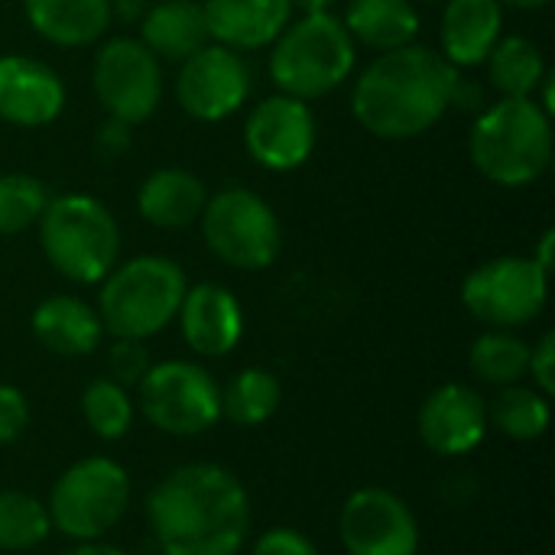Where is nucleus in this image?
<instances>
[{
	"mask_svg": "<svg viewBox=\"0 0 555 555\" xmlns=\"http://www.w3.org/2000/svg\"><path fill=\"white\" fill-rule=\"evenodd\" d=\"M33 335L52 354L85 358L101 345L104 325H101L98 309H91L85 299H78V296H49L33 312Z\"/></svg>",
	"mask_w": 555,
	"mask_h": 555,
	"instance_id": "19",
	"label": "nucleus"
},
{
	"mask_svg": "<svg viewBox=\"0 0 555 555\" xmlns=\"http://www.w3.org/2000/svg\"><path fill=\"white\" fill-rule=\"evenodd\" d=\"M550 420H553L550 397L540 393L537 387H524V384L504 387L488 406V423H494L504 436H511L517 442H533V439L546 436Z\"/></svg>",
	"mask_w": 555,
	"mask_h": 555,
	"instance_id": "27",
	"label": "nucleus"
},
{
	"mask_svg": "<svg viewBox=\"0 0 555 555\" xmlns=\"http://www.w3.org/2000/svg\"><path fill=\"white\" fill-rule=\"evenodd\" d=\"M338 533L348 555L420 553V524L410 504L387 488L354 491L341 507Z\"/></svg>",
	"mask_w": 555,
	"mask_h": 555,
	"instance_id": "12",
	"label": "nucleus"
},
{
	"mask_svg": "<svg viewBox=\"0 0 555 555\" xmlns=\"http://www.w3.org/2000/svg\"><path fill=\"white\" fill-rule=\"evenodd\" d=\"M468 153L488 182L527 189L553 163V117L533 98H501L475 120Z\"/></svg>",
	"mask_w": 555,
	"mask_h": 555,
	"instance_id": "3",
	"label": "nucleus"
},
{
	"mask_svg": "<svg viewBox=\"0 0 555 555\" xmlns=\"http://www.w3.org/2000/svg\"><path fill=\"white\" fill-rule=\"evenodd\" d=\"M189 283L179 263L166 257H133L120 267H114L101 280L98 296V315L104 332L114 338H150L163 332L185 296Z\"/></svg>",
	"mask_w": 555,
	"mask_h": 555,
	"instance_id": "5",
	"label": "nucleus"
},
{
	"mask_svg": "<svg viewBox=\"0 0 555 555\" xmlns=\"http://www.w3.org/2000/svg\"><path fill=\"white\" fill-rule=\"evenodd\" d=\"M211 39L228 49H263L289 23V0H205Z\"/></svg>",
	"mask_w": 555,
	"mask_h": 555,
	"instance_id": "18",
	"label": "nucleus"
},
{
	"mask_svg": "<svg viewBox=\"0 0 555 555\" xmlns=\"http://www.w3.org/2000/svg\"><path fill=\"white\" fill-rule=\"evenodd\" d=\"M62 555H127L124 550H114V546H107V543H98V540H91V543H78L75 550H68V553Z\"/></svg>",
	"mask_w": 555,
	"mask_h": 555,
	"instance_id": "38",
	"label": "nucleus"
},
{
	"mask_svg": "<svg viewBox=\"0 0 555 555\" xmlns=\"http://www.w3.org/2000/svg\"><path fill=\"white\" fill-rule=\"evenodd\" d=\"M52 533L49 511L26 491H0V550L26 553Z\"/></svg>",
	"mask_w": 555,
	"mask_h": 555,
	"instance_id": "29",
	"label": "nucleus"
},
{
	"mask_svg": "<svg viewBox=\"0 0 555 555\" xmlns=\"http://www.w3.org/2000/svg\"><path fill=\"white\" fill-rule=\"evenodd\" d=\"M250 555H322L315 550V543L299 533V530H289V527H276V530H267L257 543Z\"/></svg>",
	"mask_w": 555,
	"mask_h": 555,
	"instance_id": "34",
	"label": "nucleus"
},
{
	"mask_svg": "<svg viewBox=\"0 0 555 555\" xmlns=\"http://www.w3.org/2000/svg\"><path fill=\"white\" fill-rule=\"evenodd\" d=\"M289 7L302 10V16H306V13H325L332 7V0H289Z\"/></svg>",
	"mask_w": 555,
	"mask_h": 555,
	"instance_id": "39",
	"label": "nucleus"
},
{
	"mask_svg": "<svg viewBox=\"0 0 555 555\" xmlns=\"http://www.w3.org/2000/svg\"><path fill=\"white\" fill-rule=\"evenodd\" d=\"M504 3H511V7H520V10H540V7H546L550 0H504Z\"/></svg>",
	"mask_w": 555,
	"mask_h": 555,
	"instance_id": "40",
	"label": "nucleus"
},
{
	"mask_svg": "<svg viewBox=\"0 0 555 555\" xmlns=\"http://www.w3.org/2000/svg\"><path fill=\"white\" fill-rule=\"evenodd\" d=\"M130 507V475L114 459H81L59 475L49 494V520L68 540L91 543L120 524Z\"/></svg>",
	"mask_w": 555,
	"mask_h": 555,
	"instance_id": "7",
	"label": "nucleus"
},
{
	"mask_svg": "<svg viewBox=\"0 0 555 555\" xmlns=\"http://www.w3.org/2000/svg\"><path fill=\"white\" fill-rule=\"evenodd\" d=\"M270 78L276 88L299 101H315L341 88L354 68V39L338 16L306 13L273 39Z\"/></svg>",
	"mask_w": 555,
	"mask_h": 555,
	"instance_id": "4",
	"label": "nucleus"
},
{
	"mask_svg": "<svg viewBox=\"0 0 555 555\" xmlns=\"http://www.w3.org/2000/svg\"><path fill=\"white\" fill-rule=\"evenodd\" d=\"M244 146L263 169L289 172L302 166L315 150V114L299 98L273 94L250 111Z\"/></svg>",
	"mask_w": 555,
	"mask_h": 555,
	"instance_id": "14",
	"label": "nucleus"
},
{
	"mask_svg": "<svg viewBox=\"0 0 555 555\" xmlns=\"http://www.w3.org/2000/svg\"><path fill=\"white\" fill-rule=\"evenodd\" d=\"M527 374L533 377V384H537V390H540V393L553 397L555 393V335L553 332H546V335L537 341V348H530V367H527Z\"/></svg>",
	"mask_w": 555,
	"mask_h": 555,
	"instance_id": "35",
	"label": "nucleus"
},
{
	"mask_svg": "<svg viewBox=\"0 0 555 555\" xmlns=\"http://www.w3.org/2000/svg\"><path fill=\"white\" fill-rule=\"evenodd\" d=\"M485 62L491 85L504 98H533V91L546 78L543 52L527 36H501Z\"/></svg>",
	"mask_w": 555,
	"mask_h": 555,
	"instance_id": "25",
	"label": "nucleus"
},
{
	"mask_svg": "<svg viewBox=\"0 0 555 555\" xmlns=\"http://www.w3.org/2000/svg\"><path fill=\"white\" fill-rule=\"evenodd\" d=\"M146 524L163 555H237L250 533V498L234 472L195 462L150 491Z\"/></svg>",
	"mask_w": 555,
	"mask_h": 555,
	"instance_id": "1",
	"label": "nucleus"
},
{
	"mask_svg": "<svg viewBox=\"0 0 555 555\" xmlns=\"http://www.w3.org/2000/svg\"><path fill=\"white\" fill-rule=\"evenodd\" d=\"M550 296V273L533 257H498L472 270L462 283V306L485 325L517 328L533 322Z\"/></svg>",
	"mask_w": 555,
	"mask_h": 555,
	"instance_id": "10",
	"label": "nucleus"
},
{
	"mask_svg": "<svg viewBox=\"0 0 555 555\" xmlns=\"http://www.w3.org/2000/svg\"><path fill=\"white\" fill-rule=\"evenodd\" d=\"M65 107L62 78L39 59L3 55L0 59V120L13 127L52 124Z\"/></svg>",
	"mask_w": 555,
	"mask_h": 555,
	"instance_id": "16",
	"label": "nucleus"
},
{
	"mask_svg": "<svg viewBox=\"0 0 555 555\" xmlns=\"http://www.w3.org/2000/svg\"><path fill=\"white\" fill-rule=\"evenodd\" d=\"M202 234L218 260L234 270H267L276 263L283 231L273 208L250 189H221L202 208Z\"/></svg>",
	"mask_w": 555,
	"mask_h": 555,
	"instance_id": "8",
	"label": "nucleus"
},
{
	"mask_svg": "<svg viewBox=\"0 0 555 555\" xmlns=\"http://www.w3.org/2000/svg\"><path fill=\"white\" fill-rule=\"evenodd\" d=\"M468 364L472 371L488 380V384H501V387H511V384H520L527 377V367H530V345L507 332V328H494V332H485L472 351H468Z\"/></svg>",
	"mask_w": 555,
	"mask_h": 555,
	"instance_id": "28",
	"label": "nucleus"
},
{
	"mask_svg": "<svg viewBox=\"0 0 555 555\" xmlns=\"http://www.w3.org/2000/svg\"><path fill=\"white\" fill-rule=\"evenodd\" d=\"M29 26L52 46L78 49L111 26V0H23Z\"/></svg>",
	"mask_w": 555,
	"mask_h": 555,
	"instance_id": "22",
	"label": "nucleus"
},
{
	"mask_svg": "<svg viewBox=\"0 0 555 555\" xmlns=\"http://www.w3.org/2000/svg\"><path fill=\"white\" fill-rule=\"evenodd\" d=\"M29 426V403L26 397L10 387V384H0V446H10L16 442Z\"/></svg>",
	"mask_w": 555,
	"mask_h": 555,
	"instance_id": "33",
	"label": "nucleus"
},
{
	"mask_svg": "<svg viewBox=\"0 0 555 555\" xmlns=\"http://www.w3.org/2000/svg\"><path fill=\"white\" fill-rule=\"evenodd\" d=\"M130 124H120V120H107L104 127H101V133H98V150L107 156V159H117V156H124L127 153V146H130V130H127Z\"/></svg>",
	"mask_w": 555,
	"mask_h": 555,
	"instance_id": "36",
	"label": "nucleus"
},
{
	"mask_svg": "<svg viewBox=\"0 0 555 555\" xmlns=\"http://www.w3.org/2000/svg\"><path fill=\"white\" fill-rule=\"evenodd\" d=\"M280 400H283L280 380L263 367H247L237 371L221 390V416L231 420L234 426L250 429L267 423L280 410Z\"/></svg>",
	"mask_w": 555,
	"mask_h": 555,
	"instance_id": "26",
	"label": "nucleus"
},
{
	"mask_svg": "<svg viewBox=\"0 0 555 555\" xmlns=\"http://www.w3.org/2000/svg\"><path fill=\"white\" fill-rule=\"evenodd\" d=\"M81 413L98 439H124L133 426V400L111 377H98L81 393Z\"/></svg>",
	"mask_w": 555,
	"mask_h": 555,
	"instance_id": "30",
	"label": "nucleus"
},
{
	"mask_svg": "<svg viewBox=\"0 0 555 555\" xmlns=\"http://www.w3.org/2000/svg\"><path fill=\"white\" fill-rule=\"evenodd\" d=\"M185 345L202 358H224L244 335V312L231 289L218 283H198L185 289L176 312Z\"/></svg>",
	"mask_w": 555,
	"mask_h": 555,
	"instance_id": "17",
	"label": "nucleus"
},
{
	"mask_svg": "<svg viewBox=\"0 0 555 555\" xmlns=\"http://www.w3.org/2000/svg\"><path fill=\"white\" fill-rule=\"evenodd\" d=\"M459 88L455 65L429 46L380 52L354 81L358 124L380 140H413L436 127Z\"/></svg>",
	"mask_w": 555,
	"mask_h": 555,
	"instance_id": "2",
	"label": "nucleus"
},
{
	"mask_svg": "<svg viewBox=\"0 0 555 555\" xmlns=\"http://www.w3.org/2000/svg\"><path fill=\"white\" fill-rule=\"evenodd\" d=\"M553 241H555V234L553 231H546V234H543V241H540V254L533 257V263H537L543 273H550V270H553Z\"/></svg>",
	"mask_w": 555,
	"mask_h": 555,
	"instance_id": "37",
	"label": "nucleus"
},
{
	"mask_svg": "<svg viewBox=\"0 0 555 555\" xmlns=\"http://www.w3.org/2000/svg\"><path fill=\"white\" fill-rule=\"evenodd\" d=\"M49 205V192L39 179L10 172L0 176V237L23 234L39 221V215Z\"/></svg>",
	"mask_w": 555,
	"mask_h": 555,
	"instance_id": "31",
	"label": "nucleus"
},
{
	"mask_svg": "<svg viewBox=\"0 0 555 555\" xmlns=\"http://www.w3.org/2000/svg\"><path fill=\"white\" fill-rule=\"evenodd\" d=\"M143 46L166 62H185L192 52L211 42L205 7L195 0H163L143 16Z\"/></svg>",
	"mask_w": 555,
	"mask_h": 555,
	"instance_id": "23",
	"label": "nucleus"
},
{
	"mask_svg": "<svg viewBox=\"0 0 555 555\" xmlns=\"http://www.w3.org/2000/svg\"><path fill=\"white\" fill-rule=\"evenodd\" d=\"M150 367V351L137 338H114V345L107 348V374L120 387H137Z\"/></svg>",
	"mask_w": 555,
	"mask_h": 555,
	"instance_id": "32",
	"label": "nucleus"
},
{
	"mask_svg": "<svg viewBox=\"0 0 555 555\" xmlns=\"http://www.w3.org/2000/svg\"><path fill=\"white\" fill-rule=\"evenodd\" d=\"M39 244L55 273L72 283H101L120 254L114 215L91 195L49 198L39 215Z\"/></svg>",
	"mask_w": 555,
	"mask_h": 555,
	"instance_id": "6",
	"label": "nucleus"
},
{
	"mask_svg": "<svg viewBox=\"0 0 555 555\" xmlns=\"http://www.w3.org/2000/svg\"><path fill=\"white\" fill-rule=\"evenodd\" d=\"M208 195L205 185L195 172L189 169H156L143 179L140 192H137V208L140 215L163 231H182L192 221L202 218Z\"/></svg>",
	"mask_w": 555,
	"mask_h": 555,
	"instance_id": "21",
	"label": "nucleus"
},
{
	"mask_svg": "<svg viewBox=\"0 0 555 555\" xmlns=\"http://www.w3.org/2000/svg\"><path fill=\"white\" fill-rule=\"evenodd\" d=\"M94 94L120 124H143L163 98L159 59L130 36H117L94 55Z\"/></svg>",
	"mask_w": 555,
	"mask_h": 555,
	"instance_id": "11",
	"label": "nucleus"
},
{
	"mask_svg": "<svg viewBox=\"0 0 555 555\" xmlns=\"http://www.w3.org/2000/svg\"><path fill=\"white\" fill-rule=\"evenodd\" d=\"M137 387L140 413L166 436H202L221 420V387L202 364H153Z\"/></svg>",
	"mask_w": 555,
	"mask_h": 555,
	"instance_id": "9",
	"label": "nucleus"
},
{
	"mask_svg": "<svg viewBox=\"0 0 555 555\" xmlns=\"http://www.w3.org/2000/svg\"><path fill=\"white\" fill-rule=\"evenodd\" d=\"M416 429L429 452L442 459L468 455L488 436V403L468 384H442L420 406Z\"/></svg>",
	"mask_w": 555,
	"mask_h": 555,
	"instance_id": "15",
	"label": "nucleus"
},
{
	"mask_svg": "<svg viewBox=\"0 0 555 555\" xmlns=\"http://www.w3.org/2000/svg\"><path fill=\"white\" fill-rule=\"evenodd\" d=\"M247 94L250 72L244 59L221 42H208L198 52H192L176 75V98L182 111L205 124L224 120L234 111H241Z\"/></svg>",
	"mask_w": 555,
	"mask_h": 555,
	"instance_id": "13",
	"label": "nucleus"
},
{
	"mask_svg": "<svg viewBox=\"0 0 555 555\" xmlns=\"http://www.w3.org/2000/svg\"><path fill=\"white\" fill-rule=\"evenodd\" d=\"M341 23L351 39L377 52L410 46L420 33V13L410 0H351Z\"/></svg>",
	"mask_w": 555,
	"mask_h": 555,
	"instance_id": "24",
	"label": "nucleus"
},
{
	"mask_svg": "<svg viewBox=\"0 0 555 555\" xmlns=\"http://www.w3.org/2000/svg\"><path fill=\"white\" fill-rule=\"evenodd\" d=\"M504 29L501 0H446L442 55L452 65H481Z\"/></svg>",
	"mask_w": 555,
	"mask_h": 555,
	"instance_id": "20",
	"label": "nucleus"
}]
</instances>
